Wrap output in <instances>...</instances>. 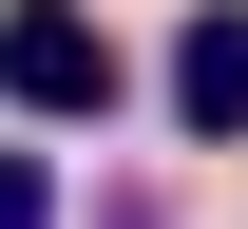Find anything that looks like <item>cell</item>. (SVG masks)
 <instances>
[{
  "mask_svg": "<svg viewBox=\"0 0 248 229\" xmlns=\"http://www.w3.org/2000/svg\"><path fill=\"white\" fill-rule=\"evenodd\" d=\"M0 229H58V172H38L19 134H0Z\"/></svg>",
  "mask_w": 248,
  "mask_h": 229,
  "instance_id": "3957f363",
  "label": "cell"
},
{
  "mask_svg": "<svg viewBox=\"0 0 248 229\" xmlns=\"http://www.w3.org/2000/svg\"><path fill=\"white\" fill-rule=\"evenodd\" d=\"M0 96L19 115H95L115 96V38H95L77 0H19V19H0Z\"/></svg>",
  "mask_w": 248,
  "mask_h": 229,
  "instance_id": "6da1fadb",
  "label": "cell"
},
{
  "mask_svg": "<svg viewBox=\"0 0 248 229\" xmlns=\"http://www.w3.org/2000/svg\"><path fill=\"white\" fill-rule=\"evenodd\" d=\"M172 115L191 134H248V0H210V19L172 38Z\"/></svg>",
  "mask_w": 248,
  "mask_h": 229,
  "instance_id": "7a4b0ae2",
  "label": "cell"
}]
</instances>
